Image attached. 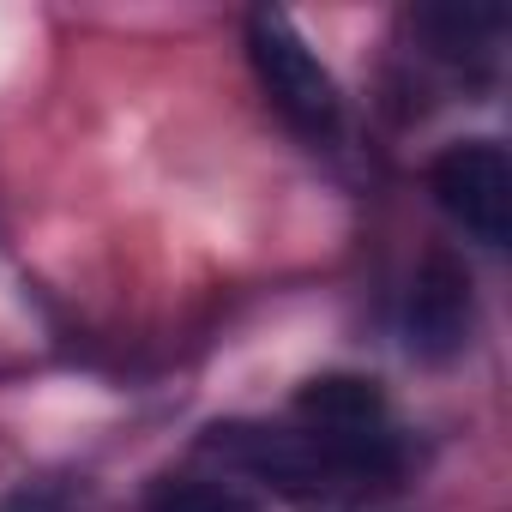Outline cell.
<instances>
[{
  "label": "cell",
  "instance_id": "7",
  "mask_svg": "<svg viewBox=\"0 0 512 512\" xmlns=\"http://www.w3.org/2000/svg\"><path fill=\"white\" fill-rule=\"evenodd\" d=\"M145 512H266V506L229 476H163L145 494Z\"/></svg>",
  "mask_w": 512,
  "mask_h": 512
},
{
  "label": "cell",
  "instance_id": "2",
  "mask_svg": "<svg viewBox=\"0 0 512 512\" xmlns=\"http://www.w3.org/2000/svg\"><path fill=\"white\" fill-rule=\"evenodd\" d=\"M247 55H253V73H260L272 109L296 133H308V139H332L338 133V115H344L338 79L326 73V61L308 49V37L284 13L260 7L247 19Z\"/></svg>",
  "mask_w": 512,
  "mask_h": 512
},
{
  "label": "cell",
  "instance_id": "5",
  "mask_svg": "<svg viewBox=\"0 0 512 512\" xmlns=\"http://www.w3.org/2000/svg\"><path fill=\"white\" fill-rule=\"evenodd\" d=\"M296 422L302 428H326V434H374V428H392L380 386L362 380V374H320V380H308L296 392Z\"/></svg>",
  "mask_w": 512,
  "mask_h": 512
},
{
  "label": "cell",
  "instance_id": "1",
  "mask_svg": "<svg viewBox=\"0 0 512 512\" xmlns=\"http://www.w3.org/2000/svg\"><path fill=\"white\" fill-rule=\"evenodd\" d=\"M229 470L266 482L290 500H338L362 488H386L404 470V446L392 428L374 434H326V428H266V422H217L199 440Z\"/></svg>",
  "mask_w": 512,
  "mask_h": 512
},
{
  "label": "cell",
  "instance_id": "4",
  "mask_svg": "<svg viewBox=\"0 0 512 512\" xmlns=\"http://www.w3.org/2000/svg\"><path fill=\"white\" fill-rule=\"evenodd\" d=\"M404 332H410V350L428 356V362H446L470 344V284L452 260H434L416 272L410 284V308H404Z\"/></svg>",
  "mask_w": 512,
  "mask_h": 512
},
{
  "label": "cell",
  "instance_id": "3",
  "mask_svg": "<svg viewBox=\"0 0 512 512\" xmlns=\"http://www.w3.org/2000/svg\"><path fill=\"white\" fill-rule=\"evenodd\" d=\"M434 205L482 247L512 241V157L500 139H458L428 169Z\"/></svg>",
  "mask_w": 512,
  "mask_h": 512
},
{
  "label": "cell",
  "instance_id": "6",
  "mask_svg": "<svg viewBox=\"0 0 512 512\" xmlns=\"http://www.w3.org/2000/svg\"><path fill=\"white\" fill-rule=\"evenodd\" d=\"M500 7H458V0H446V7H422L416 13V31L434 43V55L446 61H464V55H482V43L500 37Z\"/></svg>",
  "mask_w": 512,
  "mask_h": 512
}]
</instances>
